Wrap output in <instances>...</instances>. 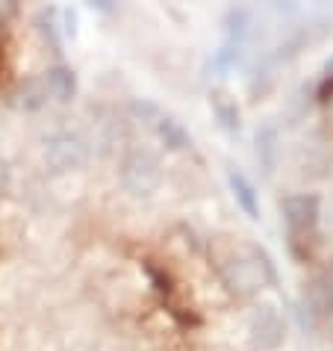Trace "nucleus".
Segmentation results:
<instances>
[{"label":"nucleus","mask_w":333,"mask_h":351,"mask_svg":"<svg viewBox=\"0 0 333 351\" xmlns=\"http://www.w3.org/2000/svg\"><path fill=\"white\" fill-rule=\"evenodd\" d=\"M215 269H219L224 287L239 298L257 295L260 289L274 287V280H278L271 257L260 245H251V242L224 245L219 254H215Z\"/></svg>","instance_id":"f257e3e1"},{"label":"nucleus","mask_w":333,"mask_h":351,"mask_svg":"<svg viewBox=\"0 0 333 351\" xmlns=\"http://www.w3.org/2000/svg\"><path fill=\"white\" fill-rule=\"evenodd\" d=\"M280 210H283V224H286V237H289L292 251H295L298 257H307L310 245L319 237V219H321L319 198L310 192H298V195L283 198Z\"/></svg>","instance_id":"f03ea898"},{"label":"nucleus","mask_w":333,"mask_h":351,"mask_svg":"<svg viewBox=\"0 0 333 351\" xmlns=\"http://www.w3.org/2000/svg\"><path fill=\"white\" fill-rule=\"evenodd\" d=\"M119 178H121V186L130 195H136V198H148V195H153L162 183V162L148 148H130L121 160Z\"/></svg>","instance_id":"7ed1b4c3"},{"label":"nucleus","mask_w":333,"mask_h":351,"mask_svg":"<svg viewBox=\"0 0 333 351\" xmlns=\"http://www.w3.org/2000/svg\"><path fill=\"white\" fill-rule=\"evenodd\" d=\"M86 160H89V145L74 130H60L45 142V162L56 174L80 169V165H86Z\"/></svg>","instance_id":"20e7f679"},{"label":"nucleus","mask_w":333,"mask_h":351,"mask_svg":"<svg viewBox=\"0 0 333 351\" xmlns=\"http://www.w3.org/2000/svg\"><path fill=\"white\" fill-rule=\"evenodd\" d=\"M248 339L254 348L274 351L286 339V319L274 304H260L248 319Z\"/></svg>","instance_id":"39448f33"},{"label":"nucleus","mask_w":333,"mask_h":351,"mask_svg":"<svg viewBox=\"0 0 333 351\" xmlns=\"http://www.w3.org/2000/svg\"><path fill=\"white\" fill-rule=\"evenodd\" d=\"M304 310H310L312 319H330L333 316V271H316L304 284Z\"/></svg>","instance_id":"423d86ee"},{"label":"nucleus","mask_w":333,"mask_h":351,"mask_svg":"<svg viewBox=\"0 0 333 351\" xmlns=\"http://www.w3.org/2000/svg\"><path fill=\"white\" fill-rule=\"evenodd\" d=\"M151 128H153L156 136H160V142H165V148H171V151H183V148H189L192 145V139H189V133H186L183 124L174 119V115L162 112V110H156V115L151 119Z\"/></svg>","instance_id":"0eeeda50"},{"label":"nucleus","mask_w":333,"mask_h":351,"mask_svg":"<svg viewBox=\"0 0 333 351\" xmlns=\"http://www.w3.org/2000/svg\"><path fill=\"white\" fill-rule=\"evenodd\" d=\"M227 183H230V189H233V198H236V204L245 210V216L248 219H260V204H257V192H254L251 186V180L245 178V174L239 169H227Z\"/></svg>","instance_id":"6e6552de"},{"label":"nucleus","mask_w":333,"mask_h":351,"mask_svg":"<svg viewBox=\"0 0 333 351\" xmlns=\"http://www.w3.org/2000/svg\"><path fill=\"white\" fill-rule=\"evenodd\" d=\"M45 89H47V97H53V101H71L77 95V77L71 68H51L45 77Z\"/></svg>","instance_id":"1a4fd4ad"},{"label":"nucleus","mask_w":333,"mask_h":351,"mask_svg":"<svg viewBox=\"0 0 333 351\" xmlns=\"http://www.w3.org/2000/svg\"><path fill=\"white\" fill-rule=\"evenodd\" d=\"M210 104H212V112H215V119H219L221 128L227 133H236L239 130V106H236V101H233L227 92H212Z\"/></svg>","instance_id":"9d476101"},{"label":"nucleus","mask_w":333,"mask_h":351,"mask_svg":"<svg viewBox=\"0 0 333 351\" xmlns=\"http://www.w3.org/2000/svg\"><path fill=\"white\" fill-rule=\"evenodd\" d=\"M257 160L266 169V174H271L274 162H278V130L266 124L262 130H257Z\"/></svg>","instance_id":"9b49d317"},{"label":"nucleus","mask_w":333,"mask_h":351,"mask_svg":"<svg viewBox=\"0 0 333 351\" xmlns=\"http://www.w3.org/2000/svg\"><path fill=\"white\" fill-rule=\"evenodd\" d=\"M45 101H51V97H47V89H45L42 77H38V80H27L21 89L15 92V104L24 106V110H38Z\"/></svg>","instance_id":"f8f14e48"},{"label":"nucleus","mask_w":333,"mask_h":351,"mask_svg":"<svg viewBox=\"0 0 333 351\" xmlns=\"http://www.w3.org/2000/svg\"><path fill=\"white\" fill-rule=\"evenodd\" d=\"M245 24H248V12H245V9H230V12H227L230 42H239V38L245 36Z\"/></svg>","instance_id":"ddd939ff"},{"label":"nucleus","mask_w":333,"mask_h":351,"mask_svg":"<svg viewBox=\"0 0 333 351\" xmlns=\"http://www.w3.org/2000/svg\"><path fill=\"white\" fill-rule=\"evenodd\" d=\"M325 71H328V77H333V56L328 60V65H325Z\"/></svg>","instance_id":"4468645a"}]
</instances>
